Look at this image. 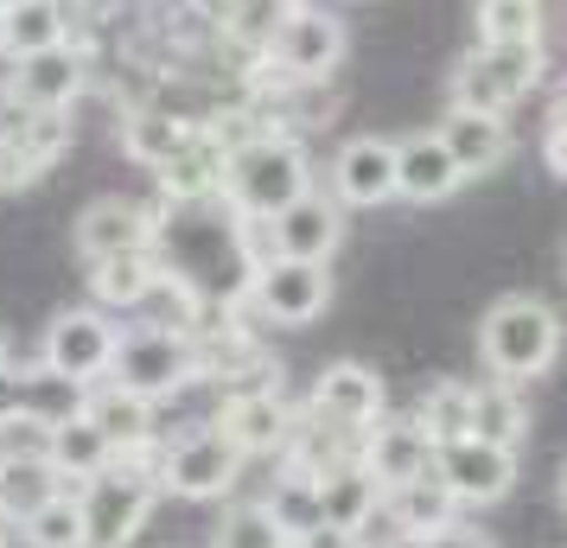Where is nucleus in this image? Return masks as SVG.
Wrapping results in <instances>:
<instances>
[{"instance_id":"obj_1","label":"nucleus","mask_w":567,"mask_h":548,"mask_svg":"<svg viewBox=\"0 0 567 548\" xmlns=\"http://www.w3.org/2000/svg\"><path fill=\"white\" fill-rule=\"evenodd\" d=\"M154 261L192 313L185 332H217L230 325L236 307H249V281L268 261V242H261V224L236 217L224 198H185V205L159 198Z\"/></svg>"},{"instance_id":"obj_2","label":"nucleus","mask_w":567,"mask_h":548,"mask_svg":"<svg viewBox=\"0 0 567 548\" xmlns=\"http://www.w3.org/2000/svg\"><path fill=\"white\" fill-rule=\"evenodd\" d=\"M300 192H312V159L293 134H275V128L243 134L230 147V159H224V185H217V198L236 217H249V224H268Z\"/></svg>"},{"instance_id":"obj_3","label":"nucleus","mask_w":567,"mask_h":548,"mask_svg":"<svg viewBox=\"0 0 567 548\" xmlns=\"http://www.w3.org/2000/svg\"><path fill=\"white\" fill-rule=\"evenodd\" d=\"M561 339H567L561 313L548 300H536V293H504L478 319V364H485V376L523 390V383H536L542 370H555Z\"/></svg>"},{"instance_id":"obj_4","label":"nucleus","mask_w":567,"mask_h":548,"mask_svg":"<svg viewBox=\"0 0 567 548\" xmlns=\"http://www.w3.org/2000/svg\"><path fill=\"white\" fill-rule=\"evenodd\" d=\"M83 548H128L159 504V453H115L96 478L78 485Z\"/></svg>"},{"instance_id":"obj_5","label":"nucleus","mask_w":567,"mask_h":548,"mask_svg":"<svg viewBox=\"0 0 567 548\" xmlns=\"http://www.w3.org/2000/svg\"><path fill=\"white\" fill-rule=\"evenodd\" d=\"M109 383L147 395V402H166L198 383V339L185 325H134L115 344V364H109Z\"/></svg>"},{"instance_id":"obj_6","label":"nucleus","mask_w":567,"mask_h":548,"mask_svg":"<svg viewBox=\"0 0 567 548\" xmlns=\"http://www.w3.org/2000/svg\"><path fill=\"white\" fill-rule=\"evenodd\" d=\"M542 39L536 45H472L453 71V108H478V115H511L516 103H529V90H542Z\"/></svg>"},{"instance_id":"obj_7","label":"nucleus","mask_w":567,"mask_h":548,"mask_svg":"<svg viewBox=\"0 0 567 548\" xmlns=\"http://www.w3.org/2000/svg\"><path fill=\"white\" fill-rule=\"evenodd\" d=\"M71 147V108H27L0 96V192L39 185Z\"/></svg>"},{"instance_id":"obj_8","label":"nucleus","mask_w":567,"mask_h":548,"mask_svg":"<svg viewBox=\"0 0 567 548\" xmlns=\"http://www.w3.org/2000/svg\"><path fill=\"white\" fill-rule=\"evenodd\" d=\"M243 446L224 441L217 427H192L159 453V492L185 497V504H210V497H230L243 478Z\"/></svg>"},{"instance_id":"obj_9","label":"nucleus","mask_w":567,"mask_h":548,"mask_svg":"<svg viewBox=\"0 0 567 548\" xmlns=\"http://www.w3.org/2000/svg\"><path fill=\"white\" fill-rule=\"evenodd\" d=\"M344 20L326 13V7H287L281 27L268 32V64L281 71L287 83H326L344 64Z\"/></svg>"},{"instance_id":"obj_10","label":"nucleus","mask_w":567,"mask_h":548,"mask_svg":"<svg viewBox=\"0 0 567 548\" xmlns=\"http://www.w3.org/2000/svg\"><path fill=\"white\" fill-rule=\"evenodd\" d=\"M115 344H122V332L109 325V313H96V307H64L45 325V339H39V364H52L58 376L96 390L109 376V364H115Z\"/></svg>"},{"instance_id":"obj_11","label":"nucleus","mask_w":567,"mask_h":548,"mask_svg":"<svg viewBox=\"0 0 567 548\" xmlns=\"http://www.w3.org/2000/svg\"><path fill=\"white\" fill-rule=\"evenodd\" d=\"M312 421H326L338 434H351V441H370V427L383 421V376L358 358H338V364L319 370V383L307 390L300 402Z\"/></svg>"},{"instance_id":"obj_12","label":"nucleus","mask_w":567,"mask_h":548,"mask_svg":"<svg viewBox=\"0 0 567 548\" xmlns=\"http://www.w3.org/2000/svg\"><path fill=\"white\" fill-rule=\"evenodd\" d=\"M249 307L275 325H312L332 307V275L326 261H293V256H268L249 281Z\"/></svg>"},{"instance_id":"obj_13","label":"nucleus","mask_w":567,"mask_h":548,"mask_svg":"<svg viewBox=\"0 0 567 548\" xmlns=\"http://www.w3.org/2000/svg\"><path fill=\"white\" fill-rule=\"evenodd\" d=\"M268 256H293V261H332L344 242V205L332 192H300L287 210H275L261 224Z\"/></svg>"},{"instance_id":"obj_14","label":"nucleus","mask_w":567,"mask_h":548,"mask_svg":"<svg viewBox=\"0 0 567 548\" xmlns=\"http://www.w3.org/2000/svg\"><path fill=\"white\" fill-rule=\"evenodd\" d=\"M434 472L446 478V492L460 497V510L465 504H497V497H511V485H516V446L465 434V441L434 446Z\"/></svg>"},{"instance_id":"obj_15","label":"nucleus","mask_w":567,"mask_h":548,"mask_svg":"<svg viewBox=\"0 0 567 548\" xmlns=\"http://www.w3.org/2000/svg\"><path fill=\"white\" fill-rule=\"evenodd\" d=\"M224 441L243 446V459L256 453H281L287 446V427H293V402L281 395V383H243V390L224 395V409L210 421Z\"/></svg>"},{"instance_id":"obj_16","label":"nucleus","mask_w":567,"mask_h":548,"mask_svg":"<svg viewBox=\"0 0 567 548\" xmlns=\"http://www.w3.org/2000/svg\"><path fill=\"white\" fill-rule=\"evenodd\" d=\"M83 83H90V52L64 39V45H52V52L13 58L0 96H13V103H27V108H71L83 96Z\"/></svg>"},{"instance_id":"obj_17","label":"nucleus","mask_w":567,"mask_h":548,"mask_svg":"<svg viewBox=\"0 0 567 548\" xmlns=\"http://www.w3.org/2000/svg\"><path fill=\"white\" fill-rule=\"evenodd\" d=\"M326 185H332L338 205H358V210L389 205L395 198V141H383V134H351L332 154V166H326Z\"/></svg>"},{"instance_id":"obj_18","label":"nucleus","mask_w":567,"mask_h":548,"mask_svg":"<svg viewBox=\"0 0 567 548\" xmlns=\"http://www.w3.org/2000/svg\"><path fill=\"white\" fill-rule=\"evenodd\" d=\"M83 261H109V256H128V249H154V210L109 192L96 205H83L78 230H71Z\"/></svg>"},{"instance_id":"obj_19","label":"nucleus","mask_w":567,"mask_h":548,"mask_svg":"<svg viewBox=\"0 0 567 548\" xmlns=\"http://www.w3.org/2000/svg\"><path fill=\"white\" fill-rule=\"evenodd\" d=\"M83 415L103 427V441L115 453H159V421H154V402L147 395L122 390V383H96V390L83 395Z\"/></svg>"},{"instance_id":"obj_20","label":"nucleus","mask_w":567,"mask_h":548,"mask_svg":"<svg viewBox=\"0 0 567 548\" xmlns=\"http://www.w3.org/2000/svg\"><path fill=\"white\" fill-rule=\"evenodd\" d=\"M460 185H465V173L453 166V154H446V141H440L434 128L395 141V198H409V205H440V198H453Z\"/></svg>"},{"instance_id":"obj_21","label":"nucleus","mask_w":567,"mask_h":548,"mask_svg":"<svg viewBox=\"0 0 567 548\" xmlns=\"http://www.w3.org/2000/svg\"><path fill=\"white\" fill-rule=\"evenodd\" d=\"M434 134L446 141V154H453V166H460L465 179H485V173H497V166L511 159V128H504V115H478V108L446 103Z\"/></svg>"},{"instance_id":"obj_22","label":"nucleus","mask_w":567,"mask_h":548,"mask_svg":"<svg viewBox=\"0 0 567 548\" xmlns=\"http://www.w3.org/2000/svg\"><path fill=\"white\" fill-rule=\"evenodd\" d=\"M383 517H389V536H434L446 523H460V497L446 492V478L434 466L389 485L383 492Z\"/></svg>"},{"instance_id":"obj_23","label":"nucleus","mask_w":567,"mask_h":548,"mask_svg":"<svg viewBox=\"0 0 567 548\" xmlns=\"http://www.w3.org/2000/svg\"><path fill=\"white\" fill-rule=\"evenodd\" d=\"M319 517H326V529H351V536H363L370 523L383 517V485H377V472L363 466V459L332 466L326 478H319Z\"/></svg>"},{"instance_id":"obj_24","label":"nucleus","mask_w":567,"mask_h":548,"mask_svg":"<svg viewBox=\"0 0 567 548\" xmlns=\"http://www.w3.org/2000/svg\"><path fill=\"white\" fill-rule=\"evenodd\" d=\"M363 466L377 472V485H402V478H414V472H427L434 466V441H427V427L421 421H377L370 427V441H363Z\"/></svg>"},{"instance_id":"obj_25","label":"nucleus","mask_w":567,"mask_h":548,"mask_svg":"<svg viewBox=\"0 0 567 548\" xmlns=\"http://www.w3.org/2000/svg\"><path fill=\"white\" fill-rule=\"evenodd\" d=\"M159 288H166V275H159L154 249H128V256L90 261V293L103 307H147Z\"/></svg>"},{"instance_id":"obj_26","label":"nucleus","mask_w":567,"mask_h":548,"mask_svg":"<svg viewBox=\"0 0 567 548\" xmlns=\"http://www.w3.org/2000/svg\"><path fill=\"white\" fill-rule=\"evenodd\" d=\"M192 134H198V122H185V115H173V108H134L128 122H122V154H128L134 166L159 173Z\"/></svg>"},{"instance_id":"obj_27","label":"nucleus","mask_w":567,"mask_h":548,"mask_svg":"<svg viewBox=\"0 0 567 548\" xmlns=\"http://www.w3.org/2000/svg\"><path fill=\"white\" fill-rule=\"evenodd\" d=\"M64 39H71V0H13L7 7V64L52 52Z\"/></svg>"},{"instance_id":"obj_28","label":"nucleus","mask_w":567,"mask_h":548,"mask_svg":"<svg viewBox=\"0 0 567 548\" xmlns=\"http://www.w3.org/2000/svg\"><path fill=\"white\" fill-rule=\"evenodd\" d=\"M109 459H115V446L103 441V427H96L90 415H71V421L52 427V472L71 485V492H78L83 478H96Z\"/></svg>"},{"instance_id":"obj_29","label":"nucleus","mask_w":567,"mask_h":548,"mask_svg":"<svg viewBox=\"0 0 567 548\" xmlns=\"http://www.w3.org/2000/svg\"><path fill=\"white\" fill-rule=\"evenodd\" d=\"M472 434H478V441H497V446H523L529 409H523L516 383H497V376L472 383Z\"/></svg>"},{"instance_id":"obj_30","label":"nucleus","mask_w":567,"mask_h":548,"mask_svg":"<svg viewBox=\"0 0 567 548\" xmlns=\"http://www.w3.org/2000/svg\"><path fill=\"white\" fill-rule=\"evenodd\" d=\"M58 492H71V485L52 472V459H0V517L13 529Z\"/></svg>"},{"instance_id":"obj_31","label":"nucleus","mask_w":567,"mask_h":548,"mask_svg":"<svg viewBox=\"0 0 567 548\" xmlns=\"http://www.w3.org/2000/svg\"><path fill=\"white\" fill-rule=\"evenodd\" d=\"M261 510L275 517V529L287 542H307L312 529H326V517H319V478H300V472H281L275 492L261 497Z\"/></svg>"},{"instance_id":"obj_32","label":"nucleus","mask_w":567,"mask_h":548,"mask_svg":"<svg viewBox=\"0 0 567 548\" xmlns=\"http://www.w3.org/2000/svg\"><path fill=\"white\" fill-rule=\"evenodd\" d=\"M414 421L427 427V441L446 446V441H465L472 434V383H434V390L414 402Z\"/></svg>"},{"instance_id":"obj_33","label":"nucleus","mask_w":567,"mask_h":548,"mask_svg":"<svg viewBox=\"0 0 567 548\" xmlns=\"http://www.w3.org/2000/svg\"><path fill=\"white\" fill-rule=\"evenodd\" d=\"M20 542L27 548H83V504H78V492L45 497V504L20 523Z\"/></svg>"},{"instance_id":"obj_34","label":"nucleus","mask_w":567,"mask_h":548,"mask_svg":"<svg viewBox=\"0 0 567 548\" xmlns=\"http://www.w3.org/2000/svg\"><path fill=\"white\" fill-rule=\"evenodd\" d=\"M542 0H478V45H536Z\"/></svg>"},{"instance_id":"obj_35","label":"nucleus","mask_w":567,"mask_h":548,"mask_svg":"<svg viewBox=\"0 0 567 548\" xmlns=\"http://www.w3.org/2000/svg\"><path fill=\"white\" fill-rule=\"evenodd\" d=\"M210 548H293V542L275 529V517H268L261 504H236V510H224V517H217Z\"/></svg>"},{"instance_id":"obj_36","label":"nucleus","mask_w":567,"mask_h":548,"mask_svg":"<svg viewBox=\"0 0 567 548\" xmlns=\"http://www.w3.org/2000/svg\"><path fill=\"white\" fill-rule=\"evenodd\" d=\"M0 459H52V427L45 421H0Z\"/></svg>"},{"instance_id":"obj_37","label":"nucleus","mask_w":567,"mask_h":548,"mask_svg":"<svg viewBox=\"0 0 567 548\" xmlns=\"http://www.w3.org/2000/svg\"><path fill=\"white\" fill-rule=\"evenodd\" d=\"M542 166L555 179H567V108L561 103L548 108V122H542Z\"/></svg>"},{"instance_id":"obj_38","label":"nucleus","mask_w":567,"mask_h":548,"mask_svg":"<svg viewBox=\"0 0 567 548\" xmlns=\"http://www.w3.org/2000/svg\"><path fill=\"white\" fill-rule=\"evenodd\" d=\"M427 548H491V536L485 529H465V523H446V529L427 536Z\"/></svg>"},{"instance_id":"obj_39","label":"nucleus","mask_w":567,"mask_h":548,"mask_svg":"<svg viewBox=\"0 0 567 548\" xmlns=\"http://www.w3.org/2000/svg\"><path fill=\"white\" fill-rule=\"evenodd\" d=\"M293 548H370V542L351 536V529H312L307 542H293Z\"/></svg>"},{"instance_id":"obj_40","label":"nucleus","mask_w":567,"mask_h":548,"mask_svg":"<svg viewBox=\"0 0 567 548\" xmlns=\"http://www.w3.org/2000/svg\"><path fill=\"white\" fill-rule=\"evenodd\" d=\"M383 548H427V536H383Z\"/></svg>"},{"instance_id":"obj_41","label":"nucleus","mask_w":567,"mask_h":548,"mask_svg":"<svg viewBox=\"0 0 567 548\" xmlns=\"http://www.w3.org/2000/svg\"><path fill=\"white\" fill-rule=\"evenodd\" d=\"M0 58H7V7H0Z\"/></svg>"},{"instance_id":"obj_42","label":"nucleus","mask_w":567,"mask_h":548,"mask_svg":"<svg viewBox=\"0 0 567 548\" xmlns=\"http://www.w3.org/2000/svg\"><path fill=\"white\" fill-rule=\"evenodd\" d=\"M0 364H13V351H7V332H0Z\"/></svg>"},{"instance_id":"obj_43","label":"nucleus","mask_w":567,"mask_h":548,"mask_svg":"<svg viewBox=\"0 0 567 548\" xmlns=\"http://www.w3.org/2000/svg\"><path fill=\"white\" fill-rule=\"evenodd\" d=\"M7 536H13V523H7V517H0V548H7Z\"/></svg>"},{"instance_id":"obj_44","label":"nucleus","mask_w":567,"mask_h":548,"mask_svg":"<svg viewBox=\"0 0 567 548\" xmlns=\"http://www.w3.org/2000/svg\"><path fill=\"white\" fill-rule=\"evenodd\" d=\"M555 103H561V108H567V77H561V90H555Z\"/></svg>"},{"instance_id":"obj_45","label":"nucleus","mask_w":567,"mask_h":548,"mask_svg":"<svg viewBox=\"0 0 567 548\" xmlns=\"http://www.w3.org/2000/svg\"><path fill=\"white\" fill-rule=\"evenodd\" d=\"M561 510H567V466H561Z\"/></svg>"},{"instance_id":"obj_46","label":"nucleus","mask_w":567,"mask_h":548,"mask_svg":"<svg viewBox=\"0 0 567 548\" xmlns=\"http://www.w3.org/2000/svg\"><path fill=\"white\" fill-rule=\"evenodd\" d=\"M0 7H13V0H0Z\"/></svg>"}]
</instances>
